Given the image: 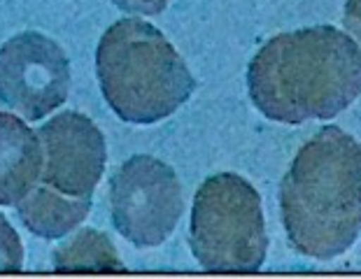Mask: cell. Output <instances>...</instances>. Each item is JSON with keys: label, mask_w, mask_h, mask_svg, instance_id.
I'll use <instances>...</instances> for the list:
<instances>
[{"label": "cell", "mask_w": 361, "mask_h": 279, "mask_svg": "<svg viewBox=\"0 0 361 279\" xmlns=\"http://www.w3.org/2000/svg\"><path fill=\"white\" fill-rule=\"evenodd\" d=\"M119 10H124L128 14H145V17H154L161 14L168 7L171 0H112Z\"/></svg>", "instance_id": "cell-12"}, {"label": "cell", "mask_w": 361, "mask_h": 279, "mask_svg": "<svg viewBox=\"0 0 361 279\" xmlns=\"http://www.w3.org/2000/svg\"><path fill=\"white\" fill-rule=\"evenodd\" d=\"M51 261L56 273H124L126 270L110 237L91 228L80 230L71 242L59 247Z\"/></svg>", "instance_id": "cell-10"}, {"label": "cell", "mask_w": 361, "mask_h": 279, "mask_svg": "<svg viewBox=\"0 0 361 279\" xmlns=\"http://www.w3.org/2000/svg\"><path fill=\"white\" fill-rule=\"evenodd\" d=\"M247 89L257 110L273 121L329 119L361 96V49L334 26L280 33L250 61Z\"/></svg>", "instance_id": "cell-1"}, {"label": "cell", "mask_w": 361, "mask_h": 279, "mask_svg": "<svg viewBox=\"0 0 361 279\" xmlns=\"http://www.w3.org/2000/svg\"><path fill=\"white\" fill-rule=\"evenodd\" d=\"M42 144L19 116L0 112V207L17 205L42 177Z\"/></svg>", "instance_id": "cell-8"}, {"label": "cell", "mask_w": 361, "mask_h": 279, "mask_svg": "<svg viewBox=\"0 0 361 279\" xmlns=\"http://www.w3.org/2000/svg\"><path fill=\"white\" fill-rule=\"evenodd\" d=\"M21 223L37 237L59 240L89 216L91 198H73L51 186H33L17 203Z\"/></svg>", "instance_id": "cell-9"}, {"label": "cell", "mask_w": 361, "mask_h": 279, "mask_svg": "<svg viewBox=\"0 0 361 279\" xmlns=\"http://www.w3.org/2000/svg\"><path fill=\"white\" fill-rule=\"evenodd\" d=\"M24 266V247L19 232L0 214V273H19Z\"/></svg>", "instance_id": "cell-11"}, {"label": "cell", "mask_w": 361, "mask_h": 279, "mask_svg": "<svg viewBox=\"0 0 361 279\" xmlns=\"http://www.w3.org/2000/svg\"><path fill=\"white\" fill-rule=\"evenodd\" d=\"M191 254L210 273H257L268 254L259 191L235 173L212 175L191 207Z\"/></svg>", "instance_id": "cell-4"}, {"label": "cell", "mask_w": 361, "mask_h": 279, "mask_svg": "<svg viewBox=\"0 0 361 279\" xmlns=\"http://www.w3.org/2000/svg\"><path fill=\"white\" fill-rule=\"evenodd\" d=\"M96 75L112 112L140 126L175 114L196 89L194 75L168 37L137 19H119L103 33Z\"/></svg>", "instance_id": "cell-3"}, {"label": "cell", "mask_w": 361, "mask_h": 279, "mask_svg": "<svg viewBox=\"0 0 361 279\" xmlns=\"http://www.w3.org/2000/svg\"><path fill=\"white\" fill-rule=\"evenodd\" d=\"M284 230L291 247L331 261L361 232V144L338 126H324L301 147L280 186Z\"/></svg>", "instance_id": "cell-2"}, {"label": "cell", "mask_w": 361, "mask_h": 279, "mask_svg": "<svg viewBox=\"0 0 361 279\" xmlns=\"http://www.w3.org/2000/svg\"><path fill=\"white\" fill-rule=\"evenodd\" d=\"M71 93V61L51 37L26 30L0 46V103L28 121L56 112Z\"/></svg>", "instance_id": "cell-6"}, {"label": "cell", "mask_w": 361, "mask_h": 279, "mask_svg": "<svg viewBox=\"0 0 361 279\" xmlns=\"http://www.w3.org/2000/svg\"><path fill=\"white\" fill-rule=\"evenodd\" d=\"M42 182L73 198H91L105 173V137L82 112H61L37 130Z\"/></svg>", "instance_id": "cell-7"}, {"label": "cell", "mask_w": 361, "mask_h": 279, "mask_svg": "<svg viewBox=\"0 0 361 279\" xmlns=\"http://www.w3.org/2000/svg\"><path fill=\"white\" fill-rule=\"evenodd\" d=\"M182 212V184L175 170L161 159L135 154L112 175V226L137 249L164 244Z\"/></svg>", "instance_id": "cell-5"}, {"label": "cell", "mask_w": 361, "mask_h": 279, "mask_svg": "<svg viewBox=\"0 0 361 279\" xmlns=\"http://www.w3.org/2000/svg\"><path fill=\"white\" fill-rule=\"evenodd\" d=\"M345 28L355 37V42L361 44V0H348L345 3Z\"/></svg>", "instance_id": "cell-13"}]
</instances>
